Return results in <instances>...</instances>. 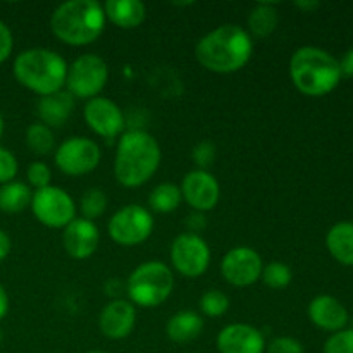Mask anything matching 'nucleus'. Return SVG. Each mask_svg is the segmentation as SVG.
I'll list each match as a JSON object with an SVG mask.
<instances>
[{
    "label": "nucleus",
    "mask_w": 353,
    "mask_h": 353,
    "mask_svg": "<svg viewBox=\"0 0 353 353\" xmlns=\"http://www.w3.org/2000/svg\"><path fill=\"white\" fill-rule=\"evenodd\" d=\"M174 274L168 264L159 261L143 262L128 278L126 292L130 302L143 309H155L171 296Z\"/></svg>",
    "instance_id": "obj_6"
},
{
    "label": "nucleus",
    "mask_w": 353,
    "mask_h": 353,
    "mask_svg": "<svg viewBox=\"0 0 353 353\" xmlns=\"http://www.w3.org/2000/svg\"><path fill=\"white\" fill-rule=\"evenodd\" d=\"M216 145L212 141H200V143L195 145V148L192 150V159L196 164V169H202V171H207V168L214 164L216 161Z\"/></svg>",
    "instance_id": "obj_32"
},
{
    "label": "nucleus",
    "mask_w": 353,
    "mask_h": 353,
    "mask_svg": "<svg viewBox=\"0 0 353 353\" xmlns=\"http://www.w3.org/2000/svg\"><path fill=\"white\" fill-rule=\"evenodd\" d=\"M321 3L319 2H303V0H300V2H295V7H299L300 10H305V12H310V10H316L317 7H319Z\"/></svg>",
    "instance_id": "obj_40"
},
{
    "label": "nucleus",
    "mask_w": 353,
    "mask_h": 353,
    "mask_svg": "<svg viewBox=\"0 0 353 353\" xmlns=\"http://www.w3.org/2000/svg\"><path fill=\"white\" fill-rule=\"evenodd\" d=\"M340 68H341V74L353 78V47L343 55V59L340 61Z\"/></svg>",
    "instance_id": "obj_37"
},
{
    "label": "nucleus",
    "mask_w": 353,
    "mask_h": 353,
    "mask_svg": "<svg viewBox=\"0 0 353 353\" xmlns=\"http://www.w3.org/2000/svg\"><path fill=\"white\" fill-rule=\"evenodd\" d=\"M265 341L262 331L252 324L233 323L219 331L216 347L219 353H265Z\"/></svg>",
    "instance_id": "obj_15"
},
{
    "label": "nucleus",
    "mask_w": 353,
    "mask_h": 353,
    "mask_svg": "<svg viewBox=\"0 0 353 353\" xmlns=\"http://www.w3.org/2000/svg\"><path fill=\"white\" fill-rule=\"evenodd\" d=\"M278 23L279 16L276 6L268 2L257 3L248 14V33L250 37L254 34L257 38H265L274 33Z\"/></svg>",
    "instance_id": "obj_24"
},
{
    "label": "nucleus",
    "mask_w": 353,
    "mask_h": 353,
    "mask_svg": "<svg viewBox=\"0 0 353 353\" xmlns=\"http://www.w3.org/2000/svg\"><path fill=\"white\" fill-rule=\"evenodd\" d=\"M83 117L90 130L102 138H116L124 130L123 110L107 97H95L88 100L83 109Z\"/></svg>",
    "instance_id": "obj_14"
},
{
    "label": "nucleus",
    "mask_w": 353,
    "mask_h": 353,
    "mask_svg": "<svg viewBox=\"0 0 353 353\" xmlns=\"http://www.w3.org/2000/svg\"><path fill=\"white\" fill-rule=\"evenodd\" d=\"M183 195L174 183H161L148 195V207L157 214H171L181 205Z\"/></svg>",
    "instance_id": "obj_25"
},
{
    "label": "nucleus",
    "mask_w": 353,
    "mask_h": 353,
    "mask_svg": "<svg viewBox=\"0 0 353 353\" xmlns=\"http://www.w3.org/2000/svg\"><path fill=\"white\" fill-rule=\"evenodd\" d=\"M24 140H26L28 148L37 155H48L55 147L54 131L41 123L30 124Z\"/></svg>",
    "instance_id": "obj_26"
},
{
    "label": "nucleus",
    "mask_w": 353,
    "mask_h": 353,
    "mask_svg": "<svg viewBox=\"0 0 353 353\" xmlns=\"http://www.w3.org/2000/svg\"><path fill=\"white\" fill-rule=\"evenodd\" d=\"M107 195L103 190L100 188H90L86 190L85 195L81 196V202H79V210H81L83 219L95 221L105 212L107 209Z\"/></svg>",
    "instance_id": "obj_27"
},
{
    "label": "nucleus",
    "mask_w": 353,
    "mask_h": 353,
    "mask_svg": "<svg viewBox=\"0 0 353 353\" xmlns=\"http://www.w3.org/2000/svg\"><path fill=\"white\" fill-rule=\"evenodd\" d=\"M31 212L38 223L52 230H64L76 219V203L61 186H47L34 190L31 199Z\"/></svg>",
    "instance_id": "obj_9"
},
{
    "label": "nucleus",
    "mask_w": 353,
    "mask_h": 353,
    "mask_svg": "<svg viewBox=\"0 0 353 353\" xmlns=\"http://www.w3.org/2000/svg\"><path fill=\"white\" fill-rule=\"evenodd\" d=\"M33 192L21 181H10L0 186V210L6 214H19L31 205Z\"/></svg>",
    "instance_id": "obj_23"
},
{
    "label": "nucleus",
    "mask_w": 353,
    "mask_h": 353,
    "mask_svg": "<svg viewBox=\"0 0 353 353\" xmlns=\"http://www.w3.org/2000/svg\"><path fill=\"white\" fill-rule=\"evenodd\" d=\"M86 353H105V352H102V350H90V352H86Z\"/></svg>",
    "instance_id": "obj_42"
},
{
    "label": "nucleus",
    "mask_w": 353,
    "mask_h": 353,
    "mask_svg": "<svg viewBox=\"0 0 353 353\" xmlns=\"http://www.w3.org/2000/svg\"><path fill=\"white\" fill-rule=\"evenodd\" d=\"M102 6L105 19L123 30H134L147 17V7L140 0H107Z\"/></svg>",
    "instance_id": "obj_20"
},
{
    "label": "nucleus",
    "mask_w": 353,
    "mask_h": 353,
    "mask_svg": "<svg viewBox=\"0 0 353 353\" xmlns=\"http://www.w3.org/2000/svg\"><path fill=\"white\" fill-rule=\"evenodd\" d=\"M265 353H305V348L293 336H276L265 345Z\"/></svg>",
    "instance_id": "obj_33"
},
{
    "label": "nucleus",
    "mask_w": 353,
    "mask_h": 353,
    "mask_svg": "<svg viewBox=\"0 0 353 353\" xmlns=\"http://www.w3.org/2000/svg\"><path fill=\"white\" fill-rule=\"evenodd\" d=\"M103 6L97 0H69L50 16V30L57 40L71 47L93 43L105 28Z\"/></svg>",
    "instance_id": "obj_3"
},
{
    "label": "nucleus",
    "mask_w": 353,
    "mask_h": 353,
    "mask_svg": "<svg viewBox=\"0 0 353 353\" xmlns=\"http://www.w3.org/2000/svg\"><path fill=\"white\" fill-rule=\"evenodd\" d=\"M2 134H3V117L2 114H0V138H2Z\"/></svg>",
    "instance_id": "obj_41"
},
{
    "label": "nucleus",
    "mask_w": 353,
    "mask_h": 353,
    "mask_svg": "<svg viewBox=\"0 0 353 353\" xmlns=\"http://www.w3.org/2000/svg\"><path fill=\"white\" fill-rule=\"evenodd\" d=\"M9 295H7L6 288L0 285V321H2L3 317L7 316V312H9Z\"/></svg>",
    "instance_id": "obj_39"
},
{
    "label": "nucleus",
    "mask_w": 353,
    "mask_h": 353,
    "mask_svg": "<svg viewBox=\"0 0 353 353\" xmlns=\"http://www.w3.org/2000/svg\"><path fill=\"white\" fill-rule=\"evenodd\" d=\"M290 78L300 93L324 97L340 85V61L319 47H300L290 59Z\"/></svg>",
    "instance_id": "obj_4"
},
{
    "label": "nucleus",
    "mask_w": 353,
    "mask_h": 353,
    "mask_svg": "<svg viewBox=\"0 0 353 353\" xmlns=\"http://www.w3.org/2000/svg\"><path fill=\"white\" fill-rule=\"evenodd\" d=\"M2 340H3V333H2V330H0V343H2Z\"/></svg>",
    "instance_id": "obj_43"
},
{
    "label": "nucleus",
    "mask_w": 353,
    "mask_h": 353,
    "mask_svg": "<svg viewBox=\"0 0 353 353\" xmlns=\"http://www.w3.org/2000/svg\"><path fill=\"white\" fill-rule=\"evenodd\" d=\"M28 176V181L33 188L41 190V188H47L50 186V179H52V171L45 162L41 161H34L31 162L30 168L26 171Z\"/></svg>",
    "instance_id": "obj_31"
},
{
    "label": "nucleus",
    "mask_w": 353,
    "mask_h": 353,
    "mask_svg": "<svg viewBox=\"0 0 353 353\" xmlns=\"http://www.w3.org/2000/svg\"><path fill=\"white\" fill-rule=\"evenodd\" d=\"M205 216H203L202 212H195L193 210L192 216L186 217V226H188V233H195L199 234L200 230H203L205 228Z\"/></svg>",
    "instance_id": "obj_36"
},
{
    "label": "nucleus",
    "mask_w": 353,
    "mask_h": 353,
    "mask_svg": "<svg viewBox=\"0 0 353 353\" xmlns=\"http://www.w3.org/2000/svg\"><path fill=\"white\" fill-rule=\"evenodd\" d=\"M179 190H181L183 200L195 212H209L214 207H217L221 199V186L216 176L202 169H193L186 172Z\"/></svg>",
    "instance_id": "obj_13"
},
{
    "label": "nucleus",
    "mask_w": 353,
    "mask_h": 353,
    "mask_svg": "<svg viewBox=\"0 0 353 353\" xmlns=\"http://www.w3.org/2000/svg\"><path fill=\"white\" fill-rule=\"evenodd\" d=\"M107 231L114 243L121 247H134L150 238L154 231V216L145 207L130 203L110 217Z\"/></svg>",
    "instance_id": "obj_8"
},
{
    "label": "nucleus",
    "mask_w": 353,
    "mask_h": 353,
    "mask_svg": "<svg viewBox=\"0 0 353 353\" xmlns=\"http://www.w3.org/2000/svg\"><path fill=\"white\" fill-rule=\"evenodd\" d=\"M14 48V37L10 28L3 21H0V64L10 57Z\"/></svg>",
    "instance_id": "obj_35"
},
{
    "label": "nucleus",
    "mask_w": 353,
    "mask_h": 353,
    "mask_svg": "<svg viewBox=\"0 0 353 353\" xmlns=\"http://www.w3.org/2000/svg\"><path fill=\"white\" fill-rule=\"evenodd\" d=\"M203 331V317L202 314L195 310H181L171 316V319L165 324V333L168 338L176 345H185L200 336Z\"/></svg>",
    "instance_id": "obj_21"
},
{
    "label": "nucleus",
    "mask_w": 353,
    "mask_h": 353,
    "mask_svg": "<svg viewBox=\"0 0 353 353\" xmlns=\"http://www.w3.org/2000/svg\"><path fill=\"white\" fill-rule=\"evenodd\" d=\"M324 353H353V327L333 333L326 340L323 348Z\"/></svg>",
    "instance_id": "obj_30"
},
{
    "label": "nucleus",
    "mask_w": 353,
    "mask_h": 353,
    "mask_svg": "<svg viewBox=\"0 0 353 353\" xmlns=\"http://www.w3.org/2000/svg\"><path fill=\"white\" fill-rule=\"evenodd\" d=\"M102 159L100 147L85 137H71L59 145L54 161L59 171L68 176H83L95 171Z\"/></svg>",
    "instance_id": "obj_11"
},
{
    "label": "nucleus",
    "mask_w": 353,
    "mask_h": 353,
    "mask_svg": "<svg viewBox=\"0 0 353 353\" xmlns=\"http://www.w3.org/2000/svg\"><path fill=\"white\" fill-rule=\"evenodd\" d=\"M254 54V40L240 24H221L202 37L195 57L203 69L217 74L240 71Z\"/></svg>",
    "instance_id": "obj_1"
},
{
    "label": "nucleus",
    "mask_w": 353,
    "mask_h": 353,
    "mask_svg": "<svg viewBox=\"0 0 353 353\" xmlns=\"http://www.w3.org/2000/svg\"><path fill=\"white\" fill-rule=\"evenodd\" d=\"M199 307L203 316L216 319V317L224 316L230 310V299L221 290H209L200 296Z\"/></svg>",
    "instance_id": "obj_28"
},
{
    "label": "nucleus",
    "mask_w": 353,
    "mask_h": 353,
    "mask_svg": "<svg viewBox=\"0 0 353 353\" xmlns=\"http://www.w3.org/2000/svg\"><path fill=\"white\" fill-rule=\"evenodd\" d=\"M109 81V65L100 55L83 54L68 68L65 86L74 99L92 100L100 95Z\"/></svg>",
    "instance_id": "obj_7"
},
{
    "label": "nucleus",
    "mask_w": 353,
    "mask_h": 353,
    "mask_svg": "<svg viewBox=\"0 0 353 353\" xmlns=\"http://www.w3.org/2000/svg\"><path fill=\"white\" fill-rule=\"evenodd\" d=\"M169 257L176 272L185 278H200L209 269L212 254L209 243L200 234L186 231L174 238Z\"/></svg>",
    "instance_id": "obj_10"
},
{
    "label": "nucleus",
    "mask_w": 353,
    "mask_h": 353,
    "mask_svg": "<svg viewBox=\"0 0 353 353\" xmlns=\"http://www.w3.org/2000/svg\"><path fill=\"white\" fill-rule=\"evenodd\" d=\"M261 279L264 281V285L271 290H283L286 286H290L293 279L292 269L288 268L283 262H269L268 265H264L262 269Z\"/></svg>",
    "instance_id": "obj_29"
},
{
    "label": "nucleus",
    "mask_w": 353,
    "mask_h": 353,
    "mask_svg": "<svg viewBox=\"0 0 353 353\" xmlns=\"http://www.w3.org/2000/svg\"><path fill=\"white\" fill-rule=\"evenodd\" d=\"M264 262L257 250L250 247H234L221 261V274L236 288L252 286L261 279Z\"/></svg>",
    "instance_id": "obj_12"
},
{
    "label": "nucleus",
    "mask_w": 353,
    "mask_h": 353,
    "mask_svg": "<svg viewBox=\"0 0 353 353\" xmlns=\"http://www.w3.org/2000/svg\"><path fill=\"white\" fill-rule=\"evenodd\" d=\"M137 324V309L128 300L116 299L107 303L99 317V327L109 340H124L130 336Z\"/></svg>",
    "instance_id": "obj_17"
},
{
    "label": "nucleus",
    "mask_w": 353,
    "mask_h": 353,
    "mask_svg": "<svg viewBox=\"0 0 353 353\" xmlns=\"http://www.w3.org/2000/svg\"><path fill=\"white\" fill-rule=\"evenodd\" d=\"M100 231L93 221L76 217L62 230V247L72 259L85 261L97 252Z\"/></svg>",
    "instance_id": "obj_16"
},
{
    "label": "nucleus",
    "mask_w": 353,
    "mask_h": 353,
    "mask_svg": "<svg viewBox=\"0 0 353 353\" xmlns=\"http://www.w3.org/2000/svg\"><path fill=\"white\" fill-rule=\"evenodd\" d=\"M162 161L159 141L143 130L121 134L114 157V176L124 188L143 186L157 172Z\"/></svg>",
    "instance_id": "obj_2"
},
{
    "label": "nucleus",
    "mask_w": 353,
    "mask_h": 353,
    "mask_svg": "<svg viewBox=\"0 0 353 353\" xmlns=\"http://www.w3.org/2000/svg\"><path fill=\"white\" fill-rule=\"evenodd\" d=\"M10 247H12V243H10L9 234L3 230H0V262L10 254Z\"/></svg>",
    "instance_id": "obj_38"
},
{
    "label": "nucleus",
    "mask_w": 353,
    "mask_h": 353,
    "mask_svg": "<svg viewBox=\"0 0 353 353\" xmlns=\"http://www.w3.org/2000/svg\"><path fill=\"white\" fill-rule=\"evenodd\" d=\"M326 247L334 261L353 265V223L343 221L331 226L326 234Z\"/></svg>",
    "instance_id": "obj_22"
},
{
    "label": "nucleus",
    "mask_w": 353,
    "mask_h": 353,
    "mask_svg": "<svg viewBox=\"0 0 353 353\" xmlns=\"http://www.w3.org/2000/svg\"><path fill=\"white\" fill-rule=\"evenodd\" d=\"M310 323L323 331H330L331 334L345 330L350 321L348 310L343 303L331 295H319L309 303L307 309Z\"/></svg>",
    "instance_id": "obj_18"
},
{
    "label": "nucleus",
    "mask_w": 353,
    "mask_h": 353,
    "mask_svg": "<svg viewBox=\"0 0 353 353\" xmlns=\"http://www.w3.org/2000/svg\"><path fill=\"white\" fill-rule=\"evenodd\" d=\"M17 174V159L12 152L0 147V186L14 181Z\"/></svg>",
    "instance_id": "obj_34"
},
{
    "label": "nucleus",
    "mask_w": 353,
    "mask_h": 353,
    "mask_svg": "<svg viewBox=\"0 0 353 353\" xmlns=\"http://www.w3.org/2000/svg\"><path fill=\"white\" fill-rule=\"evenodd\" d=\"M74 100L76 99L68 90L40 97V100L37 102V114L40 117V123L50 130L61 128L71 117L72 110H74Z\"/></svg>",
    "instance_id": "obj_19"
},
{
    "label": "nucleus",
    "mask_w": 353,
    "mask_h": 353,
    "mask_svg": "<svg viewBox=\"0 0 353 353\" xmlns=\"http://www.w3.org/2000/svg\"><path fill=\"white\" fill-rule=\"evenodd\" d=\"M68 62L48 48H28L21 52L12 65L17 81L40 97L61 92L65 86Z\"/></svg>",
    "instance_id": "obj_5"
}]
</instances>
